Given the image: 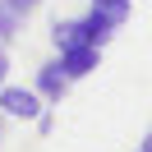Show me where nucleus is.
<instances>
[{
	"mask_svg": "<svg viewBox=\"0 0 152 152\" xmlns=\"http://www.w3.org/2000/svg\"><path fill=\"white\" fill-rule=\"evenodd\" d=\"M42 106L46 102H42L32 88H14L10 78L0 83V115H5V120H37Z\"/></svg>",
	"mask_w": 152,
	"mask_h": 152,
	"instance_id": "nucleus-1",
	"label": "nucleus"
},
{
	"mask_svg": "<svg viewBox=\"0 0 152 152\" xmlns=\"http://www.w3.org/2000/svg\"><path fill=\"white\" fill-rule=\"evenodd\" d=\"M56 65L65 69L69 83H78V78H88L92 69H102V46H88V42L65 46V51H56Z\"/></svg>",
	"mask_w": 152,
	"mask_h": 152,
	"instance_id": "nucleus-2",
	"label": "nucleus"
},
{
	"mask_svg": "<svg viewBox=\"0 0 152 152\" xmlns=\"http://www.w3.org/2000/svg\"><path fill=\"white\" fill-rule=\"evenodd\" d=\"M69 88H74V83L65 78V69H60L56 60H46V65L37 69V78H32V92H37L46 106H60V102L69 97Z\"/></svg>",
	"mask_w": 152,
	"mask_h": 152,
	"instance_id": "nucleus-3",
	"label": "nucleus"
},
{
	"mask_svg": "<svg viewBox=\"0 0 152 152\" xmlns=\"http://www.w3.org/2000/svg\"><path fill=\"white\" fill-rule=\"evenodd\" d=\"M115 28H120V23H115V19H106V14H102V10H92V5H88V14L78 19V32H83V42H88V46H106V42L115 37Z\"/></svg>",
	"mask_w": 152,
	"mask_h": 152,
	"instance_id": "nucleus-4",
	"label": "nucleus"
},
{
	"mask_svg": "<svg viewBox=\"0 0 152 152\" xmlns=\"http://www.w3.org/2000/svg\"><path fill=\"white\" fill-rule=\"evenodd\" d=\"M83 42V32H78V19H56L51 23V46L65 51V46H78Z\"/></svg>",
	"mask_w": 152,
	"mask_h": 152,
	"instance_id": "nucleus-5",
	"label": "nucleus"
},
{
	"mask_svg": "<svg viewBox=\"0 0 152 152\" xmlns=\"http://www.w3.org/2000/svg\"><path fill=\"white\" fill-rule=\"evenodd\" d=\"M88 5H92V10H102L106 19H115L120 28L129 23V14H134V0H88Z\"/></svg>",
	"mask_w": 152,
	"mask_h": 152,
	"instance_id": "nucleus-6",
	"label": "nucleus"
},
{
	"mask_svg": "<svg viewBox=\"0 0 152 152\" xmlns=\"http://www.w3.org/2000/svg\"><path fill=\"white\" fill-rule=\"evenodd\" d=\"M19 32H23V19H19V14L10 10V5H5V0H0V42L10 46V42L19 37Z\"/></svg>",
	"mask_w": 152,
	"mask_h": 152,
	"instance_id": "nucleus-7",
	"label": "nucleus"
},
{
	"mask_svg": "<svg viewBox=\"0 0 152 152\" xmlns=\"http://www.w3.org/2000/svg\"><path fill=\"white\" fill-rule=\"evenodd\" d=\"M5 78H10V46L0 42V83H5Z\"/></svg>",
	"mask_w": 152,
	"mask_h": 152,
	"instance_id": "nucleus-8",
	"label": "nucleus"
},
{
	"mask_svg": "<svg viewBox=\"0 0 152 152\" xmlns=\"http://www.w3.org/2000/svg\"><path fill=\"white\" fill-rule=\"evenodd\" d=\"M138 152H152V138H143V143H138Z\"/></svg>",
	"mask_w": 152,
	"mask_h": 152,
	"instance_id": "nucleus-9",
	"label": "nucleus"
},
{
	"mask_svg": "<svg viewBox=\"0 0 152 152\" xmlns=\"http://www.w3.org/2000/svg\"><path fill=\"white\" fill-rule=\"evenodd\" d=\"M0 143H5V115H0Z\"/></svg>",
	"mask_w": 152,
	"mask_h": 152,
	"instance_id": "nucleus-10",
	"label": "nucleus"
},
{
	"mask_svg": "<svg viewBox=\"0 0 152 152\" xmlns=\"http://www.w3.org/2000/svg\"><path fill=\"white\" fill-rule=\"evenodd\" d=\"M28 5H42V0H28Z\"/></svg>",
	"mask_w": 152,
	"mask_h": 152,
	"instance_id": "nucleus-11",
	"label": "nucleus"
}]
</instances>
